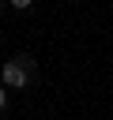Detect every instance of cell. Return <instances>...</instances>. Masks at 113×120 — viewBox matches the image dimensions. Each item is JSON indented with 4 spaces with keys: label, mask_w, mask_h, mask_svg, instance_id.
Masks as SVG:
<instances>
[{
    "label": "cell",
    "mask_w": 113,
    "mask_h": 120,
    "mask_svg": "<svg viewBox=\"0 0 113 120\" xmlns=\"http://www.w3.org/2000/svg\"><path fill=\"white\" fill-rule=\"evenodd\" d=\"M30 71H34V60H30L26 52H19L15 60H8V64H4V71H0V82H4V86H11V90H19V86H26Z\"/></svg>",
    "instance_id": "1"
},
{
    "label": "cell",
    "mask_w": 113,
    "mask_h": 120,
    "mask_svg": "<svg viewBox=\"0 0 113 120\" xmlns=\"http://www.w3.org/2000/svg\"><path fill=\"white\" fill-rule=\"evenodd\" d=\"M8 4H11L15 11H30V8H34V0H8Z\"/></svg>",
    "instance_id": "2"
},
{
    "label": "cell",
    "mask_w": 113,
    "mask_h": 120,
    "mask_svg": "<svg viewBox=\"0 0 113 120\" xmlns=\"http://www.w3.org/2000/svg\"><path fill=\"white\" fill-rule=\"evenodd\" d=\"M4 105H8V94H4V90H0V109H4Z\"/></svg>",
    "instance_id": "3"
}]
</instances>
